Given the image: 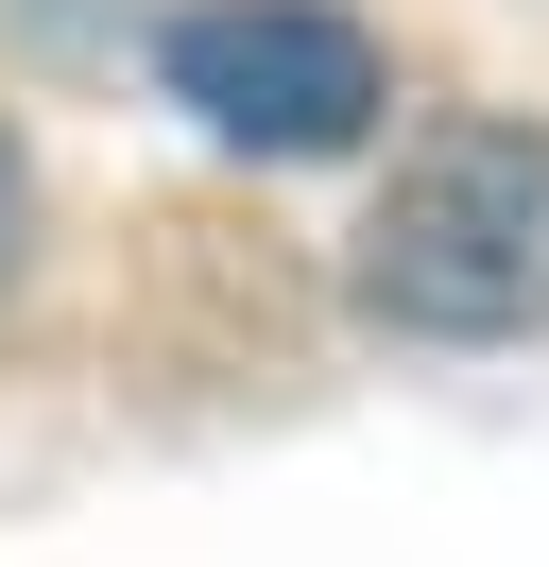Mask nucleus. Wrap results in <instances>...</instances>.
I'll return each instance as SVG.
<instances>
[{
	"instance_id": "1",
	"label": "nucleus",
	"mask_w": 549,
	"mask_h": 567,
	"mask_svg": "<svg viewBox=\"0 0 549 567\" xmlns=\"http://www.w3.org/2000/svg\"><path fill=\"white\" fill-rule=\"evenodd\" d=\"M361 310L446 327V344L549 327V138L532 121H446L395 155V189L361 224Z\"/></svg>"
},
{
	"instance_id": "2",
	"label": "nucleus",
	"mask_w": 549,
	"mask_h": 567,
	"mask_svg": "<svg viewBox=\"0 0 549 567\" xmlns=\"http://www.w3.org/2000/svg\"><path fill=\"white\" fill-rule=\"evenodd\" d=\"M172 104L240 155H343L395 86H377V35L327 18V0H189L172 18Z\"/></svg>"
},
{
	"instance_id": "3",
	"label": "nucleus",
	"mask_w": 549,
	"mask_h": 567,
	"mask_svg": "<svg viewBox=\"0 0 549 567\" xmlns=\"http://www.w3.org/2000/svg\"><path fill=\"white\" fill-rule=\"evenodd\" d=\"M18 224H34V173H18V138H0V258H18Z\"/></svg>"
}]
</instances>
